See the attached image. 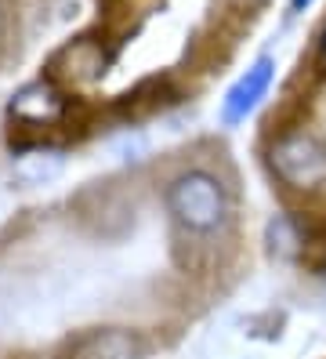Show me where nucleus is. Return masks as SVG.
Returning <instances> with one entry per match:
<instances>
[{
  "mask_svg": "<svg viewBox=\"0 0 326 359\" xmlns=\"http://www.w3.org/2000/svg\"><path fill=\"white\" fill-rule=\"evenodd\" d=\"M167 207L174 222L189 232H214L229 218V196L225 185L207 171H185L170 182Z\"/></svg>",
  "mask_w": 326,
  "mask_h": 359,
  "instance_id": "f257e3e1",
  "label": "nucleus"
},
{
  "mask_svg": "<svg viewBox=\"0 0 326 359\" xmlns=\"http://www.w3.org/2000/svg\"><path fill=\"white\" fill-rule=\"evenodd\" d=\"M272 175L297 193H315L326 185V142L315 131L294 128L279 135L269 149Z\"/></svg>",
  "mask_w": 326,
  "mask_h": 359,
  "instance_id": "f03ea898",
  "label": "nucleus"
},
{
  "mask_svg": "<svg viewBox=\"0 0 326 359\" xmlns=\"http://www.w3.org/2000/svg\"><path fill=\"white\" fill-rule=\"evenodd\" d=\"M69 113V98H65L51 80H33L11 98V116L26 128H55Z\"/></svg>",
  "mask_w": 326,
  "mask_h": 359,
  "instance_id": "7ed1b4c3",
  "label": "nucleus"
},
{
  "mask_svg": "<svg viewBox=\"0 0 326 359\" xmlns=\"http://www.w3.org/2000/svg\"><path fill=\"white\" fill-rule=\"evenodd\" d=\"M272 76H276V58H272V55H261L254 66L232 83L229 95H225V102H222V120L229 123V128L243 123V120L257 109V102L265 98L269 88H272Z\"/></svg>",
  "mask_w": 326,
  "mask_h": 359,
  "instance_id": "20e7f679",
  "label": "nucleus"
},
{
  "mask_svg": "<svg viewBox=\"0 0 326 359\" xmlns=\"http://www.w3.org/2000/svg\"><path fill=\"white\" fill-rule=\"evenodd\" d=\"M145 341L135 330L123 327H105V330H91L69 348V359H142Z\"/></svg>",
  "mask_w": 326,
  "mask_h": 359,
  "instance_id": "39448f33",
  "label": "nucleus"
},
{
  "mask_svg": "<svg viewBox=\"0 0 326 359\" xmlns=\"http://www.w3.org/2000/svg\"><path fill=\"white\" fill-rule=\"evenodd\" d=\"M105 62H109V55L102 51V44H95V40H73L69 48H62L55 55V73L73 83H87L105 73Z\"/></svg>",
  "mask_w": 326,
  "mask_h": 359,
  "instance_id": "423d86ee",
  "label": "nucleus"
},
{
  "mask_svg": "<svg viewBox=\"0 0 326 359\" xmlns=\"http://www.w3.org/2000/svg\"><path fill=\"white\" fill-rule=\"evenodd\" d=\"M265 243H269V255H272V258H279V262H294V258H301V250H304V229H301L297 218L279 215V218L269 222Z\"/></svg>",
  "mask_w": 326,
  "mask_h": 359,
  "instance_id": "0eeeda50",
  "label": "nucleus"
},
{
  "mask_svg": "<svg viewBox=\"0 0 326 359\" xmlns=\"http://www.w3.org/2000/svg\"><path fill=\"white\" fill-rule=\"evenodd\" d=\"M15 175L26 182V185H48L51 178L62 175V156L51 149H36L15 160Z\"/></svg>",
  "mask_w": 326,
  "mask_h": 359,
  "instance_id": "6e6552de",
  "label": "nucleus"
},
{
  "mask_svg": "<svg viewBox=\"0 0 326 359\" xmlns=\"http://www.w3.org/2000/svg\"><path fill=\"white\" fill-rule=\"evenodd\" d=\"M308 4H312V0H290V11H304Z\"/></svg>",
  "mask_w": 326,
  "mask_h": 359,
  "instance_id": "1a4fd4ad",
  "label": "nucleus"
},
{
  "mask_svg": "<svg viewBox=\"0 0 326 359\" xmlns=\"http://www.w3.org/2000/svg\"><path fill=\"white\" fill-rule=\"evenodd\" d=\"M319 58H322V66H326V29H322V40H319Z\"/></svg>",
  "mask_w": 326,
  "mask_h": 359,
  "instance_id": "9d476101",
  "label": "nucleus"
}]
</instances>
